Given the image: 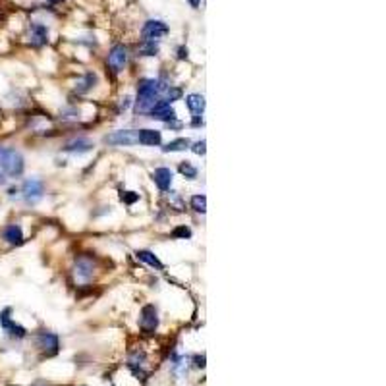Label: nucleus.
<instances>
[{"instance_id": "28", "label": "nucleus", "mask_w": 386, "mask_h": 386, "mask_svg": "<svg viewBox=\"0 0 386 386\" xmlns=\"http://www.w3.org/2000/svg\"><path fill=\"white\" fill-rule=\"evenodd\" d=\"M178 58H180V60L188 58V47H180V48H178Z\"/></svg>"}, {"instance_id": "10", "label": "nucleus", "mask_w": 386, "mask_h": 386, "mask_svg": "<svg viewBox=\"0 0 386 386\" xmlns=\"http://www.w3.org/2000/svg\"><path fill=\"white\" fill-rule=\"evenodd\" d=\"M0 238H2V241H6L8 245H12V247L21 245L23 240H25L23 230H21L19 224H6L2 228V232H0Z\"/></svg>"}, {"instance_id": "22", "label": "nucleus", "mask_w": 386, "mask_h": 386, "mask_svg": "<svg viewBox=\"0 0 386 386\" xmlns=\"http://www.w3.org/2000/svg\"><path fill=\"white\" fill-rule=\"evenodd\" d=\"M178 170H180V174L184 178H188V180H195L197 174H199V170L193 166L190 161H182L180 162V166H178Z\"/></svg>"}, {"instance_id": "23", "label": "nucleus", "mask_w": 386, "mask_h": 386, "mask_svg": "<svg viewBox=\"0 0 386 386\" xmlns=\"http://www.w3.org/2000/svg\"><path fill=\"white\" fill-rule=\"evenodd\" d=\"M190 205H192V209L195 210V212L205 214V212H207V197H205V195H193Z\"/></svg>"}, {"instance_id": "19", "label": "nucleus", "mask_w": 386, "mask_h": 386, "mask_svg": "<svg viewBox=\"0 0 386 386\" xmlns=\"http://www.w3.org/2000/svg\"><path fill=\"white\" fill-rule=\"evenodd\" d=\"M190 145H192V141H190L188 137H178L174 141L166 143V147H162V151H164V153H180V151L190 149Z\"/></svg>"}, {"instance_id": "24", "label": "nucleus", "mask_w": 386, "mask_h": 386, "mask_svg": "<svg viewBox=\"0 0 386 386\" xmlns=\"http://www.w3.org/2000/svg\"><path fill=\"white\" fill-rule=\"evenodd\" d=\"M172 236L174 238H182V240H190L192 238V230L188 226H178L176 230L172 232Z\"/></svg>"}, {"instance_id": "6", "label": "nucleus", "mask_w": 386, "mask_h": 386, "mask_svg": "<svg viewBox=\"0 0 386 386\" xmlns=\"http://www.w3.org/2000/svg\"><path fill=\"white\" fill-rule=\"evenodd\" d=\"M104 141L114 147H131V145H137V131L133 129H118L110 135L104 137Z\"/></svg>"}, {"instance_id": "21", "label": "nucleus", "mask_w": 386, "mask_h": 386, "mask_svg": "<svg viewBox=\"0 0 386 386\" xmlns=\"http://www.w3.org/2000/svg\"><path fill=\"white\" fill-rule=\"evenodd\" d=\"M95 81H96V78H95V74H85V78L81 81H78V85H76V91L80 93V95H83V93H87V91H91L93 87H95Z\"/></svg>"}, {"instance_id": "27", "label": "nucleus", "mask_w": 386, "mask_h": 386, "mask_svg": "<svg viewBox=\"0 0 386 386\" xmlns=\"http://www.w3.org/2000/svg\"><path fill=\"white\" fill-rule=\"evenodd\" d=\"M129 106H131V96H124L120 100V112H126Z\"/></svg>"}, {"instance_id": "14", "label": "nucleus", "mask_w": 386, "mask_h": 386, "mask_svg": "<svg viewBox=\"0 0 386 386\" xmlns=\"http://www.w3.org/2000/svg\"><path fill=\"white\" fill-rule=\"evenodd\" d=\"M153 182H155V186H157L161 192L170 190V186H172V170L166 168V166L155 168V172H153Z\"/></svg>"}, {"instance_id": "2", "label": "nucleus", "mask_w": 386, "mask_h": 386, "mask_svg": "<svg viewBox=\"0 0 386 386\" xmlns=\"http://www.w3.org/2000/svg\"><path fill=\"white\" fill-rule=\"evenodd\" d=\"M25 170L23 155L12 145H0V172L6 178H19Z\"/></svg>"}, {"instance_id": "11", "label": "nucleus", "mask_w": 386, "mask_h": 386, "mask_svg": "<svg viewBox=\"0 0 386 386\" xmlns=\"http://www.w3.org/2000/svg\"><path fill=\"white\" fill-rule=\"evenodd\" d=\"M37 346L47 355H54L58 352V348H60V340H58L56 334H52V332H41L37 336Z\"/></svg>"}, {"instance_id": "12", "label": "nucleus", "mask_w": 386, "mask_h": 386, "mask_svg": "<svg viewBox=\"0 0 386 386\" xmlns=\"http://www.w3.org/2000/svg\"><path fill=\"white\" fill-rule=\"evenodd\" d=\"M93 147H95V145H93V141H91V139H87V137H76V139H72L70 143H66L64 151H66V153H70V155L81 157V155L89 153Z\"/></svg>"}, {"instance_id": "1", "label": "nucleus", "mask_w": 386, "mask_h": 386, "mask_svg": "<svg viewBox=\"0 0 386 386\" xmlns=\"http://www.w3.org/2000/svg\"><path fill=\"white\" fill-rule=\"evenodd\" d=\"M162 95V85L159 80L145 78L137 83V100H135V110L137 112H149L155 102Z\"/></svg>"}, {"instance_id": "26", "label": "nucleus", "mask_w": 386, "mask_h": 386, "mask_svg": "<svg viewBox=\"0 0 386 386\" xmlns=\"http://www.w3.org/2000/svg\"><path fill=\"white\" fill-rule=\"evenodd\" d=\"M122 199L126 201V203H133V201H137L139 199V195L135 192H126V193H122Z\"/></svg>"}, {"instance_id": "18", "label": "nucleus", "mask_w": 386, "mask_h": 386, "mask_svg": "<svg viewBox=\"0 0 386 386\" xmlns=\"http://www.w3.org/2000/svg\"><path fill=\"white\" fill-rule=\"evenodd\" d=\"M135 255H137V259H139V261H143L145 265H149L151 269H157V271H162V269H164V265H162L161 261H159V257H157V255H155L153 251H147V249H139V251H137Z\"/></svg>"}, {"instance_id": "9", "label": "nucleus", "mask_w": 386, "mask_h": 386, "mask_svg": "<svg viewBox=\"0 0 386 386\" xmlns=\"http://www.w3.org/2000/svg\"><path fill=\"white\" fill-rule=\"evenodd\" d=\"M141 35L145 39H153V41H159L161 37L168 35V25L161 21V19H149L145 21L143 29H141Z\"/></svg>"}, {"instance_id": "29", "label": "nucleus", "mask_w": 386, "mask_h": 386, "mask_svg": "<svg viewBox=\"0 0 386 386\" xmlns=\"http://www.w3.org/2000/svg\"><path fill=\"white\" fill-rule=\"evenodd\" d=\"M188 2L192 4V8H195V10H197V8H199V4H201V0H188Z\"/></svg>"}, {"instance_id": "4", "label": "nucleus", "mask_w": 386, "mask_h": 386, "mask_svg": "<svg viewBox=\"0 0 386 386\" xmlns=\"http://www.w3.org/2000/svg\"><path fill=\"white\" fill-rule=\"evenodd\" d=\"M19 193H21V197H23V201H25V203L35 205V203L43 197V193H45V186H43V182H41V180H37V178H27V180L21 184Z\"/></svg>"}, {"instance_id": "13", "label": "nucleus", "mask_w": 386, "mask_h": 386, "mask_svg": "<svg viewBox=\"0 0 386 386\" xmlns=\"http://www.w3.org/2000/svg\"><path fill=\"white\" fill-rule=\"evenodd\" d=\"M137 143L145 145V147H159L162 143V131L151 128L139 129L137 131Z\"/></svg>"}, {"instance_id": "8", "label": "nucleus", "mask_w": 386, "mask_h": 386, "mask_svg": "<svg viewBox=\"0 0 386 386\" xmlns=\"http://www.w3.org/2000/svg\"><path fill=\"white\" fill-rule=\"evenodd\" d=\"M157 324H159V315H157V307L155 305H145L141 309V319H139V326L141 330L147 334H153L157 330Z\"/></svg>"}, {"instance_id": "20", "label": "nucleus", "mask_w": 386, "mask_h": 386, "mask_svg": "<svg viewBox=\"0 0 386 386\" xmlns=\"http://www.w3.org/2000/svg\"><path fill=\"white\" fill-rule=\"evenodd\" d=\"M137 52H139L141 56H157V54H159V41L143 39V43L139 45Z\"/></svg>"}, {"instance_id": "15", "label": "nucleus", "mask_w": 386, "mask_h": 386, "mask_svg": "<svg viewBox=\"0 0 386 386\" xmlns=\"http://www.w3.org/2000/svg\"><path fill=\"white\" fill-rule=\"evenodd\" d=\"M29 37H31V45H35V47L47 45L48 43L47 25H45V23H39V21L31 23V27H29Z\"/></svg>"}, {"instance_id": "31", "label": "nucleus", "mask_w": 386, "mask_h": 386, "mask_svg": "<svg viewBox=\"0 0 386 386\" xmlns=\"http://www.w3.org/2000/svg\"><path fill=\"white\" fill-rule=\"evenodd\" d=\"M48 2H52V4H56V2H60V0H48Z\"/></svg>"}, {"instance_id": "7", "label": "nucleus", "mask_w": 386, "mask_h": 386, "mask_svg": "<svg viewBox=\"0 0 386 386\" xmlns=\"http://www.w3.org/2000/svg\"><path fill=\"white\" fill-rule=\"evenodd\" d=\"M126 62H128V48L124 45H114L110 48V52H108V60H106L108 68L112 70L114 74H118V72L124 70Z\"/></svg>"}, {"instance_id": "16", "label": "nucleus", "mask_w": 386, "mask_h": 386, "mask_svg": "<svg viewBox=\"0 0 386 386\" xmlns=\"http://www.w3.org/2000/svg\"><path fill=\"white\" fill-rule=\"evenodd\" d=\"M186 106L193 116H201L205 112V96L199 95V93H192V95L186 96Z\"/></svg>"}, {"instance_id": "5", "label": "nucleus", "mask_w": 386, "mask_h": 386, "mask_svg": "<svg viewBox=\"0 0 386 386\" xmlns=\"http://www.w3.org/2000/svg\"><path fill=\"white\" fill-rule=\"evenodd\" d=\"M149 118H153V120H161L164 124H170V122H176L178 120V114L176 110L172 108V104L166 100V98H159L157 102H155V106L149 110Z\"/></svg>"}, {"instance_id": "30", "label": "nucleus", "mask_w": 386, "mask_h": 386, "mask_svg": "<svg viewBox=\"0 0 386 386\" xmlns=\"http://www.w3.org/2000/svg\"><path fill=\"white\" fill-rule=\"evenodd\" d=\"M6 182H8V178L0 172V188H2V186H6Z\"/></svg>"}, {"instance_id": "25", "label": "nucleus", "mask_w": 386, "mask_h": 386, "mask_svg": "<svg viewBox=\"0 0 386 386\" xmlns=\"http://www.w3.org/2000/svg\"><path fill=\"white\" fill-rule=\"evenodd\" d=\"M205 145H207V141H205V139H201V141H197V143H193L192 151H193V153H195V155H205V153H207V149H205Z\"/></svg>"}, {"instance_id": "3", "label": "nucleus", "mask_w": 386, "mask_h": 386, "mask_svg": "<svg viewBox=\"0 0 386 386\" xmlns=\"http://www.w3.org/2000/svg\"><path fill=\"white\" fill-rule=\"evenodd\" d=\"M0 328L10 338H14V340H21V338L27 336V330L19 322L12 319V307H4L0 311Z\"/></svg>"}, {"instance_id": "17", "label": "nucleus", "mask_w": 386, "mask_h": 386, "mask_svg": "<svg viewBox=\"0 0 386 386\" xmlns=\"http://www.w3.org/2000/svg\"><path fill=\"white\" fill-rule=\"evenodd\" d=\"M76 276L81 282H89L93 278V263L89 259H80L76 263Z\"/></svg>"}]
</instances>
